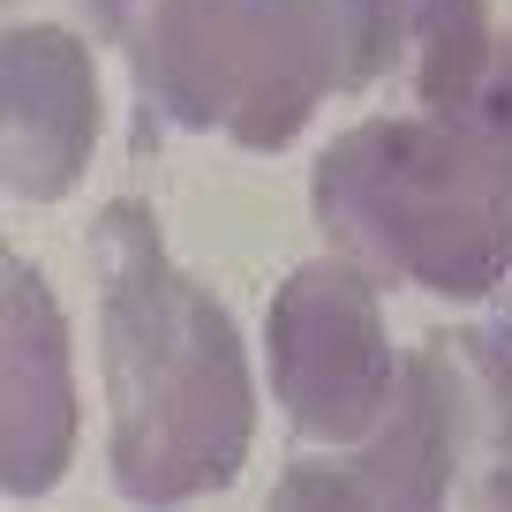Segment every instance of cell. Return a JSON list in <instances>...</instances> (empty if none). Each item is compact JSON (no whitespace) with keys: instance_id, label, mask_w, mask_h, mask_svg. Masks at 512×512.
<instances>
[{"instance_id":"obj_1","label":"cell","mask_w":512,"mask_h":512,"mask_svg":"<svg viewBox=\"0 0 512 512\" xmlns=\"http://www.w3.org/2000/svg\"><path fill=\"white\" fill-rule=\"evenodd\" d=\"M106 309V400L113 482L128 497L219 490L256 437V392L226 309L181 279L151 211L113 204L91 234Z\"/></svg>"},{"instance_id":"obj_5","label":"cell","mask_w":512,"mask_h":512,"mask_svg":"<svg viewBox=\"0 0 512 512\" xmlns=\"http://www.w3.org/2000/svg\"><path fill=\"white\" fill-rule=\"evenodd\" d=\"M98 144V76L91 46L68 23L8 31V189L23 204H53L76 189Z\"/></svg>"},{"instance_id":"obj_7","label":"cell","mask_w":512,"mask_h":512,"mask_svg":"<svg viewBox=\"0 0 512 512\" xmlns=\"http://www.w3.org/2000/svg\"><path fill=\"white\" fill-rule=\"evenodd\" d=\"M437 384V415L452 445V497L512 505V347L475 332H445L422 347Z\"/></svg>"},{"instance_id":"obj_2","label":"cell","mask_w":512,"mask_h":512,"mask_svg":"<svg viewBox=\"0 0 512 512\" xmlns=\"http://www.w3.org/2000/svg\"><path fill=\"white\" fill-rule=\"evenodd\" d=\"M400 0H151L144 83L174 121L279 151L324 91L384 68Z\"/></svg>"},{"instance_id":"obj_8","label":"cell","mask_w":512,"mask_h":512,"mask_svg":"<svg viewBox=\"0 0 512 512\" xmlns=\"http://www.w3.org/2000/svg\"><path fill=\"white\" fill-rule=\"evenodd\" d=\"M53 8H68V16L98 23V31H121V16H128V0H53Z\"/></svg>"},{"instance_id":"obj_6","label":"cell","mask_w":512,"mask_h":512,"mask_svg":"<svg viewBox=\"0 0 512 512\" xmlns=\"http://www.w3.org/2000/svg\"><path fill=\"white\" fill-rule=\"evenodd\" d=\"M8 445L0 475L16 497H38L76 452V377H68V332L46 279L8 264Z\"/></svg>"},{"instance_id":"obj_3","label":"cell","mask_w":512,"mask_h":512,"mask_svg":"<svg viewBox=\"0 0 512 512\" xmlns=\"http://www.w3.org/2000/svg\"><path fill=\"white\" fill-rule=\"evenodd\" d=\"M324 226L354 264L430 294H490L512 256V136L437 121H377L324 159Z\"/></svg>"},{"instance_id":"obj_4","label":"cell","mask_w":512,"mask_h":512,"mask_svg":"<svg viewBox=\"0 0 512 512\" xmlns=\"http://www.w3.org/2000/svg\"><path fill=\"white\" fill-rule=\"evenodd\" d=\"M272 392L287 422L324 452H347L392 415L407 362L384 339V309L362 264H302L272 302Z\"/></svg>"}]
</instances>
